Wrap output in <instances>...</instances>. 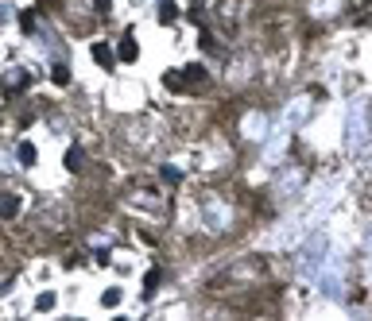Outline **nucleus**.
<instances>
[{
	"label": "nucleus",
	"mask_w": 372,
	"mask_h": 321,
	"mask_svg": "<svg viewBox=\"0 0 372 321\" xmlns=\"http://www.w3.org/2000/svg\"><path fill=\"white\" fill-rule=\"evenodd\" d=\"M93 8H97V12L105 16V12H109V0H93Z\"/></svg>",
	"instance_id": "11"
},
{
	"label": "nucleus",
	"mask_w": 372,
	"mask_h": 321,
	"mask_svg": "<svg viewBox=\"0 0 372 321\" xmlns=\"http://www.w3.org/2000/svg\"><path fill=\"white\" fill-rule=\"evenodd\" d=\"M16 209H20V201H16V198H4V201H0V217H12Z\"/></svg>",
	"instance_id": "4"
},
{
	"label": "nucleus",
	"mask_w": 372,
	"mask_h": 321,
	"mask_svg": "<svg viewBox=\"0 0 372 321\" xmlns=\"http://www.w3.org/2000/svg\"><path fill=\"white\" fill-rule=\"evenodd\" d=\"M175 16H178V8H175V4H163V8H159V20H163V23H171Z\"/></svg>",
	"instance_id": "6"
},
{
	"label": "nucleus",
	"mask_w": 372,
	"mask_h": 321,
	"mask_svg": "<svg viewBox=\"0 0 372 321\" xmlns=\"http://www.w3.org/2000/svg\"><path fill=\"white\" fill-rule=\"evenodd\" d=\"M93 58H97L101 66H112V51H109L105 43H93Z\"/></svg>",
	"instance_id": "2"
},
{
	"label": "nucleus",
	"mask_w": 372,
	"mask_h": 321,
	"mask_svg": "<svg viewBox=\"0 0 372 321\" xmlns=\"http://www.w3.org/2000/svg\"><path fill=\"white\" fill-rule=\"evenodd\" d=\"M155 282H159V271H148V275H144V290L152 294V290H155Z\"/></svg>",
	"instance_id": "8"
},
{
	"label": "nucleus",
	"mask_w": 372,
	"mask_h": 321,
	"mask_svg": "<svg viewBox=\"0 0 372 321\" xmlns=\"http://www.w3.org/2000/svg\"><path fill=\"white\" fill-rule=\"evenodd\" d=\"M51 78H54V85H66V81H70V66H62V62H58V66L51 70Z\"/></svg>",
	"instance_id": "3"
},
{
	"label": "nucleus",
	"mask_w": 372,
	"mask_h": 321,
	"mask_svg": "<svg viewBox=\"0 0 372 321\" xmlns=\"http://www.w3.org/2000/svg\"><path fill=\"white\" fill-rule=\"evenodd\" d=\"M35 306H39V310H51V306H54V294H43V298H39Z\"/></svg>",
	"instance_id": "10"
},
{
	"label": "nucleus",
	"mask_w": 372,
	"mask_h": 321,
	"mask_svg": "<svg viewBox=\"0 0 372 321\" xmlns=\"http://www.w3.org/2000/svg\"><path fill=\"white\" fill-rule=\"evenodd\" d=\"M66 166H70V170H82V151H78V147L66 155Z\"/></svg>",
	"instance_id": "7"
},
{
	"label": "nucleus",
	"mask_w": 372,
	"mask_h": 321,
	"mask_svg": "<svg viewBox=\"0 0 372 321\" xmlns=\"http://www.w3.org/2000/svg\"><path fill=\"white\" fill-rule=\"evenodd\" d=\"M20 162H27V166L35 162V147L31 143H20Z\"/></svg>",
	"instance_id": "5"
},
{
	"label": "nucleus",
	"mask_w": 372,
	"mask_h": 321,
	"mask_svg": "<svg viewBox=\"0 0 372 321\" xmlns=\"http://www.w3.org/2000/svg\"><path fill=\"white\" fill-rule=\"evenodd\" d=\"M136 54H140L136 39H132V35H124V39H120V58H124V62H136Z\"/></svg>",
	"instance_id": "1"
},
{
	"label": "nucleus",
	"mask_w": 372,
	"mask_h": 321,
	"mask_svg": "<svg viewBox=\"0 0 372 321\" xmlns=\"http://www.w3.org/2000/svg\"><path fill=\"white\" fill-rule=\"evenodd\" d=\"M101 302H105V306H116V302H120V290H116V286L105 290V298H101Z\"/></svg>",
	"instance_id": "9"
}]
</instances>
